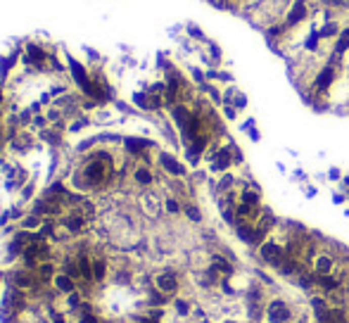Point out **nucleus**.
Listing matches in <instances>:
<instances>
[{"mask_svg":"<svg viewBox=\"0 0 349 323\" xmlns=\"http://www.w3.org/2000/svg\"><path fill=\"white\" fill-rule=\"evenodd\" d=\"M299 323H307V321H304V318H299Z\"/></svg>","mask_w":349,"mask_h":323,"instance_id":"nucleus-23","label":"nucleus"},{"mask_svg":"<svg viewBox=\"0 0 349 323\" xmlns=\"http://www.w3.org/2000/svg\"><path fill=\"white\" fill-rule=\"evenodd\" d=\"M259 257H261L269 266L280 268L283 264H285V259H287V250H285V245H283V243L269 238V240H264V243L259 245Z\"/></svg>","mask_w":349,"mask_h":323,"instance_id":"nucleus-1","label":"nucleus"},{"mask_svg":"<svg viewBox=\"0 0 349 323\" xmlns=\"http://www.w3.org/2000/svg\"><path fill=\"white\" fill-rule=\"evenodd\" d=\"M155 288L162 295H166V297H171V295H176L181 288V281L179 276L173 273V271H162V273H157L155 276Z\"/></svg>","mask_w":349,"mask_h":323,"instance_id":"nucleus-5","label":"nucleus"},{"mask_svg":"<svg viewBox=\"0 0 349 323\" xmlns=\"http://www.w3.org/2000/svg\"><path fill=\"white\" fill-rule=\"evenodd\" d=\"M266 318L269 323H287L292 318V309L287 307L285 300H271L266 304Z\"/></svg>","mask_w":349,"mask_h":323,"instance_id":"nucleus-4","label":"nucleus"},{"mask_svg":"<svg viewBox=\"0 0 349 323\" xmlns=\"http://www.w3.org/2000/svg\"><path fill=\"white\" fill-rule=\"evenodd\" d=\"M173 307H176V311L181 316H188V311H190V304L186 300H173Z\"/></svg>","mask_w":349,"mask_h":323,"instance_id":"nucleus-18","label":"nucleus"},{"mask_svg":"<svg viewBox=\"0 0 349 323\" xmlns=\"http://www.w3.org/2000/svg\"><path fill=\"white\" fill-rule=\"evenodd\" d=\"M0 281H3V273H0Z\"/></svg>","mask_w":349,"mask_h":323,"instance_id":"nucleus-25","label":"nucleus"},{"mask_svg":"<svg viewBox=\"0 0 349 323\" xmlns=\"http://www.w3.org/2000/svg\"><path fill=\"white\" fill-rule=\"evenodd\" d=\"M53 288L57 292H62V295H69V292L76 290V281L71 276H67V273H57L53 281Z\"/></svg>","mask_w":349,"mask_h":323,"instance_id":"nucleus-9","label":"nucleus"},{"mask_svg":"<svg viewBox=\"0 0 349 323\" xmlns=\"http://www.w3.org/2000/svg\"><path fill=\"white\" fill-rule=\"evenodd\" d=\"M240 202H245V205H254V207H261V197H259V193L252 188H242L240 190Z\"/></svg>","mask_w":349,"mask_h":323,"instance_id":"nucleus-13","label":"nucleus"},{"mask_svg":"<svg viewBox=\"0 0 349 323\" xmlns=\"http://www.w3.org/2000/svg\"><path fill=\"white\" fill-rule=\"evenodd\" d=\"M226 114H228V119H235V110L233 107H226Z\"/></svg>","mask_w":349,"mask_h":323,"instance_id":"nucleus-22","label":"nucleus"},{"mask_svg":"<svg viewBox=\"0 0 349 323\" xmlns=\"http://www.w3.org/2000/svg\"><path fill=\"white\" fill-rule=\"evenodd\" d=\"M148 148H150V143H145V141H136V138H128L126 141V150L131 152V155H143Z\"/></svg>","mask_w":349,"mask_h":323,"instance_id":"nucleus-14","label":"nucleus"},{"mask_svg":"<svg viewBox=\"0 0 349 323\" xmlns=\"http://www.w3.org/2000/svg\"><path fill=\"white\" fill-rule=\"evenodd\" d=\"M133 181H136V186H140V188H150V186L155 183V176L150 171V166H136V169H133Z\"/></svg>","mask_w":349,"mask_h":323,"instance_id":"nucleus-10","label":"nucleus"},{"mask_svg":"<svg viewBox=\"0 0 349 323\" xmlns=\"http://www.w3.org/2000/svg\"><path fill=\"white\" fill-rule=\"evenodd\" d=\"M307 17H309V5H307V0H295V3L287 8L285 17H283V24H285L287 29H292L297 24L307 22Z\"/></svg>","mask_w":349,"mask_h":323,"instance_id":"nucleus-3","label":"nucleus"},{"mask_svg":"<svg viewBox=\"0 0 349 323\" xmlns=\"http://www.w3.org/2000/svg\"><path fill=\"white\" fill-rule=\"evenodd\" d=\"M335 266H337V261H335L333 254L321 252V254L314 257V273H316L318 278H321V276H333Z\"/></svg>","mask_w":349,"mask_h":323,"instance_id":"nucleus-6","label":"nucleus"},{"mask_svg":"<svg viewBox=\"0 0 349 323\" xmlns=\"http://www.w3.org/2000/svg\"><path fill=\"white\" fill-rule=\"evenodd\" d=\"M22 226H24V228H38V226H40V216H38V214H31V216H26Z\"/></svg>","mask_w":349,"mask_h":323,"instance_id":"nucleus-17","label":"nucleus"},{"mask_svg":"<svg viewBox=\"0 0 349 323\" xmlns=\"http://www.w3.org/2000/svg\"><path fill=\"white\" fill-rule=\"evenodd\" d=\"M0 135H3V126H0Z\"/></svg>","mask_w":349,"mask_h":323,"instance_id":"nucleus-24","label":"nucleus"},{"mask_svg":"<svg viewBox=\"0 0 349 323\" xmlns=\"http://www.w3.org/2000/svg\"><path fill=\"white\" fill-rule=\"evenodd\" d=\"M107 266H109L107 259H102V257H95V259H93V281H95V283H102V281H105Z\"/></svg>","mask_w":349,"mask_h":323,"instance_id":"nucleus-12","label":"nucleus"},{"mask_svg":"<svg viewBox=\"0 0 349 323\" xmlns=\"http://www.w3.org/2000/svg\"><path fill=\"white\" fill-rule=\"evenodd\" d=\"M318 33H321V38H330V36H335V33H340V31H337V24L335 22H326L323 24V29H321Z\"/></svg>","mask_w":349,"mask_h":323,"instance_id":"nucleus-15","label":"nucleus"},{"mask_svg":"<svg viewBox=\"0 0 349 323\" xmlns=\"http://www.w3.org/2000/svg\"><path fill=\"white\" fill-rule=\"evenodd\" d=\"M328 8H344V0H326Z\"/></svg>","mask_w":349,"mask_h":323,"instance_id":"nucleus-21","label":"nucleus"},{"mask_svg":"<svg viewBox=\"0 0 349 323\" xmlns=\"http://www.w3.org/2000/svg\"><path fill=\"white\" fill-rule=\"evenodd\" d=\"M78 323H102V318L95 314V311H91V314L81 316V318H78Z\"/></svg>","mask_w":349,"mask_h":323,"instance_id":"nucleus-19","label":"nucleus"},{"mask_svg":"<svg viewBox=\"0 0 349 323\" xmlns=\"http://www.w3.org/2000/svg\"><path fill=\"white\" fill-rule=\"evenodd\" d=\"M211 271H214V273H221V276H233V271H235V268H233V264L228 259H226V257H221V254H211Z\"/></svg>","mask_w":349,"mask_h":323,"instance_id":"nucleus-8","label":"nucleus"},{"mask_svg":"<svg viewBox=\"0 0 349 323\" xmlns=\"http://www.w3.org/2000/svg\"><path fill=\"white\" fill-rule=\"evenodd\" d=\"M335 81H337V67L328 62L316 71V76H314V81H311V88H314V93L316 95H326L328 90L335 86Z\"/></svg>","mask_w":349,"mask_h":323,"instance_id":"nucleus-2","label":"nucleus"},{"mask_svg":"<svg viewBox=\"0 0 349 323\" xmlns=\"http://www.w3.org/2000/svg\"><path fill=\"white\" fill-rule=\"evenodd\" d=\"M211 159V171H226L233 164V150L231 148H219V150L209 152Z\"/></svg>","mask_w":349,"mask_h":323,"instance_id":"nucleus-7","label":"nucleus"},{"mask_svg":"<svg viewBox=\"0 0 349 323\" xmlns=\"http://www.w3.org/2000/svg\"><path fill=\"white\" fill-rule=\"evenodd\" d=\"M159 164H162V169L166 173H171V176H183V173H186L183 164H179L171 155H159Z\"/></svg>","mask_w":349,"mask_h":323,"instance_id":"nucleus-11","label":"nucleus"},{"mask_svg":"<svg viewBox=\"0 0 349 323\" xmlns=\"http://www.w3.org/2000/svg\"><path fill=\"white\" fill-rule=\"evenodd\" d=\"M347 314H349V307H347Z\"/></svg>","mask_w":349,"mask_h":323,"instance_id":"nucleus-26","label":"nucleus"},{"mask_svg":"<svg viewBox=\"0 0 349 323\" xmlns=\"http://www.w3.org/2000/svg\"><path fill=\"white\" fill-rule=\"evenodd\" d=\"M164 209H166L169 214H179L181 212V202L179 200H173V197H169V200L164 202Z\"/></svg>","mask_w":349,"mask_h":323,"instance_id":"nucleus-16","label":"nucleus"},{"mask_svg":"<svg viewBox=\"0 0 349 323\" xmlns=\"http://www.w3.org/2000/svg\"><path fill=\"white\" fill-rule=\"evenodd\" d=\"M186 214H188V216H190L193 221H200V219H202L200 212H197V207H193V205H188V207H186Z\"/></svg>","mask_w":349,"mask_h":323,"instance_id":"nucleus-20","label":"nucleus"}]
</instances>
